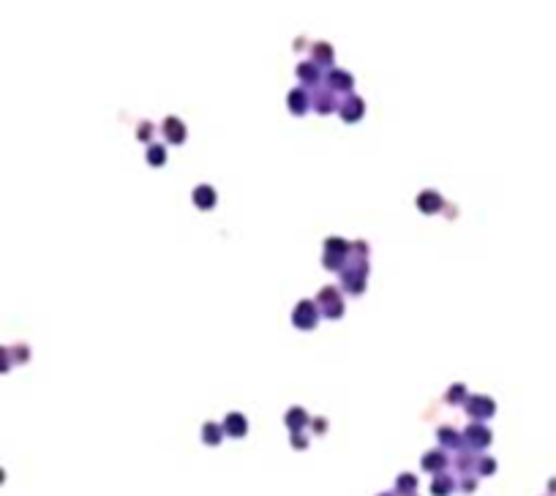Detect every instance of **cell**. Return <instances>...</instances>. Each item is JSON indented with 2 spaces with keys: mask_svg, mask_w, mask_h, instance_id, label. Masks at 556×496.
Here are the masks:
<instances>
[{
  "mask_svg": "<svg viewBox=\"0 0 556 496\" xmlns=\"http://www.w3.org/2000/svg\"><path fill=\"white\" fill-rule=\"evenodd\" d=\"M9 366H11V355L6 352L3 346H0V374H6V371H9Z\"/></svg>",
  "mask_w": 556,
  "mask_h": 496,
  "instance_id": "1",
  "label": "cell"
},
{
  "mask_svg": "<svg viewBox=\"0 0 556 496\" xmlns=\"http://www.w3.org/2000/svg\"><path fill=\"white\" fill-rule=\"evenodd\" d=\"M11 357H14L17 363H25V360H27V349H25V346H17V349L11 352Z\"/></svg>",
  "mask_w": 556,
  "mask_h": 496,
  "instance_id": "2",
  "label": "cell"
},
{
  "mask_svg": "<svg viewBox=\"0 0 556 496\" xmlns=\"http://www.w3.org/2000/svg\"><path fill=\"white\" fill-rule=\"evenodd\" d=\"M0 480H3V472H0Z\"/></svg>",
  "mask_w": 556,
  "mask_h": 496,
  "instance_id": "3",
  "label": "cell"
}]
</instances>
